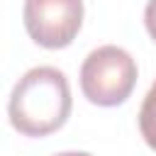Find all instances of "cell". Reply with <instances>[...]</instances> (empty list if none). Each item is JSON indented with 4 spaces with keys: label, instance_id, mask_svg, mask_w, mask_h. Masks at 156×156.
<instances>
[{
    "label": "cell",
    "instance_id": "2",
    "mask_svg": "<svg viewBox=\"0 0 156 156\" xmlns=\"http://www.w3.org/2000/svg\"><path fill=\"white\" fill-rule=\"evenodd\" d=\"M136 83V63L119 46H100L88 54L80 66V90L100 107H115L124 102Z\"/></svg>",
    "mask_w": 156,
    "mask_h": 156
},
{
    "label": "cell",
    "instance_id": "6",
    "mask_svg": "<svg viewBox=\"0 0 156 156\" xmlns=\"http://www.w3.org/2000/svg\"><path fill=\"white\" fill-rule=\"evenodd\" d=\"M56 156H90L85 151H66V154H56Z\"/></svg>",
    "mask_w": 156,
    "mask_h": 156
},
{
    "label": "cell",
    "instance_id": "1",
    "mask_svg": "<svg viewBox=\"0 0 156 156\" xmlns=\"http://www.w3.org/2000/svg\"><path fill=\"white\" fill-rule=\"evenodd\" d=\"M7 115L24 136H46L61 129L71 115V88L66 76L51 66L29 68L12 88Z\"/></svg>",
    "mask_w": 156,
    "mask_h": 156
},
{
    "label": "cell",
    "instance_id": "3",
    "mask_svg": "<svg viewBox=\"0 0 156 156\" xmlns=\"http://www.w3.org/2000/svg\"><path fill=\"white\" fill-rule=\"evenodd\" d=\"M24 29L44 49L68 46L83 24V0H24Z\"/></svg>",
    "mask_w": 156,
    "mask_h": 156
},
{
    "label": "cell",
    "instance_id": "5",
    "mask_svg": "<svg viewBox=\"0 0 156 156\" xmlns=\"http://www.w3.org/2000/svg\"><path fill=\"white\" fill-rule=\"evenodd\" d=\"M144 24H146V32L151 34V39L156 41V0H149V5L144 10Z\"/></svg>",
    "mask_w": 156,
    "mask_h": 156
},
{
    "label": "cell",
    "instance_id": "4",
    "mask_svg": "<svg viewBox=\"0 0 156 156\" xmlns=\"http://www.w3.org/2000/svg\"><path fill=\"white\" fill-rule=\"evenodd\" d=\"M139 129H141V136L144 141L156 151V83L149 88L144 102H141V110H139Z\"/></svg>",
    "mask_w": 156,
    "mask_h": 156
}]
</instances>
